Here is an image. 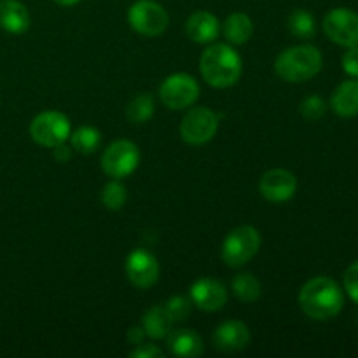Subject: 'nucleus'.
Instances as JSON below:
<instances>
[{"label": "nucleus", "instance_id": "obj_1", "mask_svg": "<svg viewBox=\"0 0 358 358\" xmlns=\"http://www.w3.org/2000/svg\"><path fill=\"white\" fill-rule=\"evenodd\" d=\"M299 306L313 320H329L339 315L345 306V294L334 280L318 276L304 283L299 292Z\"/></svg>", "mask_w": 358, "mask_h": 358}, {"label": "nucleus", "instance_id": "obj_2", "mask_svg": "<svg viewBox=\"0 0 358 358\" xmlns=\"http://www.w3.org/2000/svg\"><path fill=\"white\" fill-rule=\"evenodd\" d=\"M201 76L210 86L229 87L238 83L243 70L240 55L231 45L213 44L201 55Z\"/></svg>", "mask_w": 358, "mask_h": 358}, {"label": "nucleus", "instance_id": "obj_3", "mask_svg": "<svg viewBox=\"0 0 358 358\" xmlns=\"http://www.w3.org/2000/svg\"><path fill=\"white\" fill-rule=\"evenodd\" d=\"M322 70V52L315 45H296L280 52L275 72L287 83H304Z\"/></svg>", "mask_w": 358, "mask_h": 358}, {"label": "nucleus", "instance_id": "obj_4", "mask_svg": "<svg viewBox=\"0 0 358 358\" xmlns=\"http://www.w3.org/2000/svg\"><path fill=\"white\" fill-rule=\"evenodd\" d=\"M261 234L252 226H240L231 231L222 245V261L229 268H241L259 252Z\"/></svg>", "mask_w": 358, "mask_h": 358}, {"label": "nucleus", "instance_id": "obj_5", "mask_svg": "<svg viewBox=\"0 0 358 358\" xmlns=\"http://www.w3.org/2000/svg\"><path fill=\"white\" fill-rule=\"evenodd\" d=\"M128 21L136 34L157 37L168 28L170 17L164 7L154 0H138L129 7Z\"/></svg>", "mask_w": 358, "mask_h": 358}, {"label": "nucleus", "instance_id": "obj_6", "mask_svg": "<svg viewBox=\"0 0 358 358\" xmlns=\"http://www.w3.org/2000/svg\"><path fill=\"white\" fill-rule=\"evenodd\" d=\"M30 135L35 143L42 147H52L65 143L70 136V121L65 114L48 110L34 117L30 124Z\"/></svg>", "mask_w": 358, "mask_h": 358}, {"label": "nucleus", "instance_id": "obj_7", "mask_svg": "<svg viewBox=\"0 0 358 358\" xmlns=\"http://www.w3.org/2000/svg\"><path fill=\"white\" fill-rule=\"evenodd\" d=\"M140 161L138 147L129 140H117L105 149L101 156V168L108 177L124 178L136 170Z\"/></svg>", "mask_w": 358, "mask_h": 358}, {"label": "nucleus", "instance_id": "obj_8", "mask_svg": "<svg viewBox=\"0 0 358 358\" xmlns=\"http://www.w3.org/2000/svg\"><path fill=\"white\" fill-rule=\"evenodd\" d=\"M159 96L168 108L180 110L198 100L199 86L189 73H173L161 84Z\"/></svg>", "mask_w": 358, "mask_h": 358}, {"label": "nucleus", "instance_id": "obj_9", "mask_svg": "<svg viewBox=\"0 0 358 358\" xmlns=\"http://www.w3.org/2000/svg\"><path fill=\"white\" fill-rule=\"evenodd\" d=\"M324 31L336 44L355 48L358 45V14L346 7L332 9L324 17Z\"/></svg>", "mask_w": 358, "mask_h": 358}, {"label": "nucleus", "instance_id": "obj_10", "mask_svg": "<svg viewBox=\"0 0 358 358\" xmlns=\"http://www.w3.org/2000/svg\"><path fill=\"white\" fill-rule=\"evenodd\" d=\"M219 128V117L213 110L205 107L192 108L180 124V135L191 145H203L210 142Z\"/></svg>", "mask_w": 358, "mask_h": 358}, {"label": "nucleus", "instance_id": "obj_11", "mask_svg": "<svg viewBox=\"0 0 358 358\" xmlns=\"http://www.w3.org/2000/svg\"><path fill=\"white\" fill-rule=\"evenodd\" d=\"M126 275L138 289H150L159 278V264L150 252L136 248L126 259Z\"/></svg>", "mask_w": 358, "mask_h": 358}, {"label": "nucleus", "instance_id": "obj_12", "mask_svg": "<svg viewBox=\"0 0 358 358\" xmlns=\"http://www.w3.org/2000/svg\"><path fill=\"white\" fill-rule=\"evenodd\" d=\"M259 189H261V194L268 201L285 203L296 194L297 180L294 173L282 170V168H276V170H269L262 175Z\"/></svg>", "mask_w": 358, "mask_h": 358}, {"label": "nucleus", "instance_id": "obj_13", "mask_svg": "<svg viewBox=\"0 0 358 358\" xmlns=\"http://www.w3.org/2000/svg\"><path fill=\"white\" fill-rule=\"evenodd\" d=\"M191 301L203 311H219L226 306L227 290L219 280L199 278L191 287Z\"/></svg>", "mask_w": 358, "mask_h": 358}, {"label": "nucleus", "instance_id": "obj_14", "mask_svg": "<svg viewBox=\"0 0 358 358\" xmlns=\"http://www.w3.org/2000/svg\"><path fill=\"white\" fill-rule=\"evenodd\" d=\"M248 343H250V331L243 322H224L213 332V345L219 352H241V350L247 348Z\"/></svg>", "mask_w": 358, "mask_h": 358}, {"label": "nucleus", "instance_id": "obj_15", "mask_svg": "<svg viewBox=\"0 0 358 358\" xmlns=\"http://www.w3.org/2000/svg\"><path fill=\"white\" fill-rule=\"evenodd\" d=\"M30 27V14L20 0H0V28L14 35L24 34Z\"/></svg>", "mask_w": 358, "mask_h": 358}, {"label": "nucleus", "instance_id": "obj_16", "mask_svg": "<svg viewBox=\"0 0 358 358\" xmlns=\"http://www.w3.org/2000/svg\"><path fill=\"white\" fill-rule=\"evenodd\" d=\"M189 38L199 44H208L217 38L220 31L219 20L208 10H198L192 16H189L187 24H185Z\"/></svg>", "mask_w": 358, "mask_h": 358}, {"label": "nucleus", "instance_id": "obj_17", "mask_svg": "<svg viewBox=\"0 0 358 358\" xmlns=\"http://www.w3.org/2000/svg\"><path fill=\"white\" fill-rule=\"evenodd\" d=\"M168 348L175 357L185 358L199 357L205 352L201 338L194 331H189V329L168 332Z\"/></svg>", "mask_w": 358, "mask_h": 358}, {"label": "nucleus", "instance_id": "obj_18", "mask_svg": "<svg viewBox=\"0 0 358 358\" xmlns=\"http://www.w3.org/2000/svg\"><path fill=\"white\" fill-rule=\"evenodd\" d=\"M332 110L341 117H355L358 115V80H345L336 87L332 94Z\"/></svg>", "mask_w": 358, "mask_h": 358}, {"label": "nucleus", "instance_id": "obj_19", "mask_svg": "<svg viewBox=\"0 0 358 358\" xmlns=\"http://www.w3.org/2000/svg\"><path fill=\"white\" fill-rule=\"evenodd\" d=\"M224 37L231 42V44H245L250 41L252 34H254V23L250 17L243 13H234L224 21Z\"/></svg>", "mask_w": 358, "mask_h": 358}, {"label": "nucleus", "instance_id": "obj_20", "mask_svg": "<svg viewBox=\"0 0 358 358\" xmlns=\"http://www.w3.org/2000/svg\"><path fill=\"white\" fill-rule=\"evenodd\" d=\"M143 331L147 336L152 339H163L166 338L168 332L171 331V318L168 317L164 306H154L143 315Z\"/></svg>", "mask_w": 358, "mask_h": 358}, {"label": "nucleus", "instance_id": "obj_21", "mask_svg": "<svg viewBox=\"0 0 358 358\" xmlns=\"http://www.w3.org/2000/svg\"><path fill=\"white\" fill-rule=\"evenodd\" d=\"M233 292L241 303H255L261 297V282L252 273H241L233 280Z\"/></svg>", "mask_w": 358, "mask_h": 358}, {"label": "nucleus", "instance_id": "obj_22", "mask_svg": "<svg viewBox=\"0 0 358 358\" xmlns=\"http://www.w3.org/2000/svg\"><path fill=\"white\" fill-rule=\"evenodd\" d=\"M101 135L96 128L83 126L72 135V147L80 154H93L100 147Z\"/></svg>", "mask_w": 358, "mask_h": 358}, {"label": "nucleus", "instance_id": "obj_23", "mask_svg": "<svg viewBox=\"0 0 358 358\" xmlns=\"http://www.w3.org/2000/svg\"><path fill=\"white\" fill-rule=\"evenodd\" d=\"M289 30L297 38L315 37V17L313 14L304 9H296L289 16Z\"/></svg>", "mask_w": 358, "mask_h": 358}, {"label": "nucleus", "instance_id": "obj_24", "mask_svg": "<svg viewBox=\"0 0 358 358\" xmlns=\"http://www.w3.org/2000/svg\"><path fill=\"white\" fill-rule=\"evenodd\" d=\"M154 114V98L150 94H140V96L133 98L129 101L128 108H126V115L131 122L140 124V122H145L147 119L152 117Z\"/></svg>", "mask_w": 358, "mask_h": 358}, {"label": "nucleus", "instance_id": "obj_25", "mask_svg": "<svg viewBox=\"0 0 358 358\" xmlns=\"http://www.w3.org/2000/svg\"><path fill=\"white\" fill-rule=\"evenodd\" d=\"M101 203L108 210H119L126 203V187L117 180L108 182L101 191Z\"/></svg>", "mask_w": 358, "mask_h": 358}, {"label": "nucleus", "instance_id": "obj_26", "mask_svg": "<svg viewBox=\"0 0 358 358\" xmlns=\"http://www.w3.org/2000/svg\"><path fill=\"white\" fill-rule=\"evenodd\" d=\"M164 310H166L168 317L171 318V322H184L187 320L189 315H191L192 303L184 296H175L164 304Z\"/></svg>", "mask_w": 358, "mask_h": 358}, {"label": "nucleus", "instance_id": "obj_27", "mask_svg": "<svg viewBox=\"0 0 358 358\" xmlns=\"http://www.w3.org/2000/svg\"><path fill=\"white\" fill-rule=\"evenodd\" d=\"M299 110L303 114V117H306L308 121H318L320 117H324L325 110H327V105H325V101L320 96H315L313 94V96H308L301 103Z\"/></svg>", "mask_w": 358, "mask_h": 358}, {"label": "nucleus", "instance_id": "obj_28", "mask_svg": "<svg viewBox=\"0 0 358 358\" xmlns=\"http://www.w3.org/2000/svg\"><path fill=\"white\" fill-rule=\"evenodd\" d=\"M345 289L346 294L358 303V261L353 262L345 273Z\"/></svg>", "mask_w": 358, "mask_h": 358}, {"label": "nucleus", "instance_id": "obj_29", "mask_svg": "<svg viewBox=\"0 0 358 358\" xmlns=\"http://www.w3.org/2000/svg\"><path fill=\"white\" fill-rule=\"evenodd\" d=\"M343 70L348 76L358 79V45L355 48H348V51L343 55Z\"/></svg>", "mask_w": 358, "mask_h": 358}, {"label": "nucleus", "instance_id": "obj_30", "mask_svg": "<svg viewBox=\"0 0 358 358\" xmlns=\"http://www.w3.org/2000/svg\"><path fill=\"white\" fill-rule=\"evenodd\" d=\"M131 358H159L163 357V352H161L157 346L154 345H138L131 353H129Z\"/></svg>", "mask_w": 358, "mask_h": 358}, {"label": "nucleus", "instance_id": "obj_31", "mask_svg": "<svg viewBox=\"0 0 358 358\" xmlns=\"http://www.w3.org/2000/svg\"><path fill=\"white\" fill-rule=\"evenodd\" d=\"M126 338H128L129 345L138 346V345H142V343H143V338H145V331H143V329H140V327H131L128 331V336H126Z\"/></svg>", "mask_w": 358, "mask_h": 358}, {"label": "nucleus", "instance_id": "obj_32", "mask_svg": "<svg viewBox=\"0 0 358 358\" xmlns=\"http://www.w3.org/2000/svg\"><path fill=\"white\" fill-rule=\"evenodd\" d=\"M52 149H55V159L58 163H66L72 157V149H69L65 143H59V145L52 147Z\"/></svg>", "mask_w": 358, "mask_h": 358}, {"label": "nucleus", "instance_id": "obj_33", "mask_svg": "<svg viewBox=\"0 0 358 358\" xmlns=\"http://www.w3.org/2000/svg\"><path fill=\"white\" fill-rule=\"evenodd\" d=\"M58 6H63V7H70V6H76L77 2H80V0H55Z\"/></svg>", "mask_w": 358, "mask_h": 358}]
</instances>
